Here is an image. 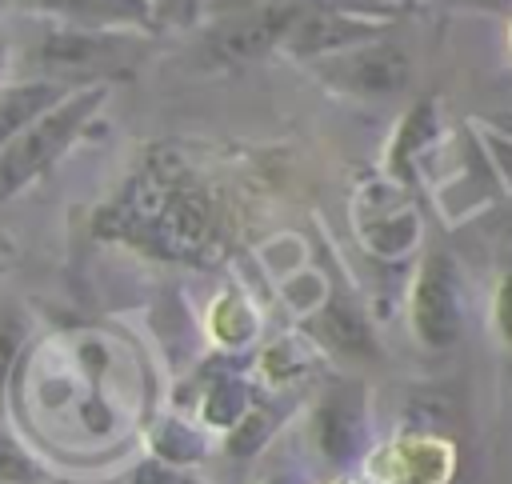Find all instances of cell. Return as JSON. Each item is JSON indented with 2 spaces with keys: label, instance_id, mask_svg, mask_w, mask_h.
I'll list each match as a JSON object with an SVG mask.
<instances>
[{
  "label": "cell",
  "instance_id": "1",
  "mask_svg": "<svg viewBox=\"0 0 512 484\" xmlns=\"http://www.w3.org/2000/svg\"><path fill=\"white\" fill-rule=\"evenodd\" d=\"M176 168L180 164L156 156V164H148V172H140L136 184L112 204V216H120V232L136 244L160 256L192 260L212 244V204Z\"/></svg>",
  "mask_w": 512,
  "mask_h": 484
},
{
  "label": "cell",
  "instance_id": "2",
  "mask_svg": "<svg viewBox=\"0 0 512 484\" xmlns=\"http://www.w3.org/2000/svg\"><path fill=\"white\" fill-rule=\"evenodd\" d=\"M112 96V80L72 84L44 116H36L20 136L0 148V204L16 200L40 176H48L84 136V128L104 112Z\"/></svg>",
  "mask_w": 512,
  "mask_h": 484
},
{
  "label": "cell",
  "instance_id": "3",
  "mask_svg": "<svg viewBox=\"0 0 512 484\" xmlns=\"http://www.w3.org/2000/svg\"><path fill=\"white\" fill-rule=\"evenodd\" d=\"M408 332L424 352H448L464 340V276L440 248L424 252L412 272Z\"/></svg>",
  "mask_w": 512,
  "mask_h": 484
},
{
  "label": "cell",
  "instance_id": "4",
  "mask_svg": "<svg viewBox=\"0 0 512 484\" xmlns=\"http://www.w3.org/2000/svg\"><path fill=\"white\" fill-rule=\"evenodd\" d=\"M308 68L328 92L348 96V100H392L412 84V56L404 44L388 36L320 56Z\"/></svg>",
  "mask_w": 512,
  "mask_h": 484
},
{
  "label": "cell",
  "instance_id": "5",
  "mask_svg": "<svg viewBox=\"0 0 512 484\" xmlns=\"http://www.w3.org/2000/svg\"><path fill=\"white\" fill-rule=\"evenodd\" d=\"M392 28V12H372V8H340V4H308L300 8V16L292 20L280 56L296 60V64H312L320 56L344 52L352 44L388 36Z\"/></svg>",
  "mask_w": 512,
  "mask_h": 484
},
{
  "label": "cell",
  "instance_id": "6",
  "mask_svg": "<svg viewBox=\"0 0 512 484\" xmlns=\"http://www.w3.org/2000/svg\"><path fill=\"white\" fill-rule=\"evenodd\" d=\"M308 436H312L316 456H320L328 468H336V472L352 468V464L368 452V440H372L364 384H356V380H336V384H328V388L320 392L316 408H312Z\"/></svg>",
  "mask_w": 512,
  "mask_h": 484
},
{
  "label": "cell",
  "instance_id": "7",
  "mask_svg": "<svg viewBox=\"0 0 512 484\" xmlns=\"http://www.w3.org/2000/svg\"><path fill=\"white\" fill-rule=\"evenodd\" d=\"M300 8H304V0H260V4H248L232 16H224L204 36L208 60L212 64H252L268 52H280Z\"/></svg>",
  "mask_w": 512,
  "mask_h": 484
},
{
  "label": "cell",
  "instance_id": "8",
  "mask_svg": "<svg viewBox=\"0 0 512 484\" xmlns=\"http://www.w3.org/2000/svg\"><path fill=\"white\" fill-rule=\"evenodd\" d=\"M140 36L144 32H96V28L44 24V36L32 52V60H36L32 76H52V80H68V84L104 80V76H92V72L112 64L116 56H124Z\"/></svg>",
  "mask_w": 512,
  "mask_h": 484
},
{
  "label": "cell",
  "instance_id": "9",
  "mask_svg": "<svg viewBox=\"0 0 512 484\" xmlns=\"http://www.w3.org/2000/svg\"><path fill=\"white\" fill-rule=\"evenodd\" d=\"M8 4L44 24L96 28V32H156L148 0H8Z\"/></svg>",
  "mask_w": 512,
  "mask_h": 484
},
{
  "label": "cell",
  "instance_id": "10",
  "mask_svg": "<svg viewBox=\"0 0 512 484\" xmlns=\"http://www.w3.org/2000/svg\"><path fill=\"white\" fill-rule=\"evenodd\" d=\"M440 140H444L440 100L424 96V100H416V104L400 116V124L392 128V140H388V152H384V172H388V180L412 184L416 172H420V164L440 148Z\"/></svg>",
  "mask_w": 512,
  "mask_h": 484
},
{
  "label": "cell",
  "instance_id": "11",
  "mask_svg": "<svg viewBox=\"0 0 512 484\" xmlns=\"http://www.w3.org/2000/svg\"><path fill=\"white\" fill-rule=\"evenodd\" d=\"M308 332L332 356H344V360H376L380 356L376 332H372L368 316L360 312V304L352 296H340V292L328 296L316 308V316L308 320Z\"/></svg>",
  "mask_w": 512,
  "mask_h": 484
},
{
  "label": "cell",
  "instance_id": "12",
  "mask_svg": "<svg viewBox=\"0 0 512 484\" xmlns=\"http://www.w3.org/2000/svg\"><path fill=\"white\" fill-rule=\"evenodd\" d=\"M72 84L68 80H52V76H12L0 88V148L20 136L36 116H44Z\"/></svg>",
  "mask_w": 512,
  "mask_h": 484
},
{
  "label": "cell",
  "instance_id": "13",
  "mask_svg": "<svg viewBox=\"0 0 512 484\" xmlns=\"http://www.w3.org/2000/svg\"><path fill=\"white\" fill-rule=\"evenodd\" d=\"M48 472L44 464L20 444V436H12L0 424V484H44Z\"/></svg>",
  "mask_w": 512,
  "mask_h": 484
},
{
  "label": "cell",
  "instance_id": "14",
  "mask_svg": "<svg viewBox=\"0 0 512 484\" xmlns=\"http://www.w3.org/2000/svg\"><path fill=\"white\" fill-rule=\"evenodd\" d=\"M156 456L160 460H172V464H192L204 456V436L192 432L188 424H176V420H164L156 428Z\"/></svg>",
  "mask_w": 512,
  "mask_h": 484
},
{
  "label": "cell",
  "instance_id": "15",
  "mask_svg": "<svg viewBox=\"0 0 512 484\" xmlns=\"http://www.w3.org/2000/svg\"><path fill=\"white\" fill-rule=\"evenodd\" d=\"M488 324L492 336L500 340V348L512 356V268H504L492 284V300H488Z\"/></svg>",
  "mask_w": 512,
  "mask_h": 484
},
{
  "label": "cell",
  "instance_id": "16",
  "mask_svg": "<svg viewBox=\"0 0 512 484\" xmlns=\"http://www.w3.org/2000/svg\"><path fill=\"white\" fill-rule=\"evenodd\" d=\"M124 484H204L188 464H172V460H160V456H148L140 460Z\"/></svg>",
  "mask_w": 512,
  "mask_h": 484
},
{
  "label": "cell",
  "instance_id": "17",
  "mask_svg": "<svg viewBox=\"0 0 512 484\" xmlns=\"http://www.w3.org/2000/svg\"><path fill=\"white\" fill-rule=\"evenodd\" d=\"M148 8L156 20V32L160 28H192L200 20L204 0H148Z\"/></svg>",
  "mask_w": 512,
  "mask_h": 484
},
{
  "label": "cell",
  "instance_id": "18",
  "mask_svg": "<svg viewBox=\"0 0 512 484\" xmlns=\"http://www.w3.org/2000/svg\"><path fill=\"white\" fill-rule=\"evenodd\" d=\"M16 344H20V324H0V380L8 372V360H12Z\"/></svg>",
  "mask_w": 512,
  "mask_h": 484
},
{
  "label": "cell",
  "instance_id": "19",
  "mask_svg": "<svg viewBox=\"0 0 512 484\" xmlns=\"http://www.w3.org/2000/svg\"><path fill=\"white\" fill-rule=\"evenodd\" d=\"M12 68H16V44H12L8 28L0 24V88L12 80Z\"/></svg>",
  "mask_w": 512,
  "mask_h": 484
},
{
  "label": "cell",
  "instance_id": "20",
  "mask_svg": "<svg viewBox=\"0 0 512 484\" xmlns=\"http://www.w3.org/2000/svg\"><path fill=\"white\" fill-rule=\"evenodd\" d=\"M444 4H456V8H476V12H512V0H444Z\"/></svg>",
  "mask_w": 512,
  "mask_h": 484
},
{
  "label": "cell",
  "instance_id": "21",
  "mask_svg": "<svg viewBox=\"0 0 512 484\" xmlns=\"http://www.w3.org/2000/svg\"><path fill=\"white\" fill-rule=\"evenodd\" d=\"M264 484H300V476H292V472H276V476H268Z\"/></svg>",
  "mask_w": 512,
  "mask_h": 484
},
{
  "label": "cell",
  "instance_id": "22",
  "mask_svg": "<svg viewBox=\"0 0 512 484\" xmlns=\"http://www.w3.org/2000/svg\"><path fill=\"white\" fill-rule=\"evenodd\" d=\"M44 484H88V480H44Z\"/></svg>",
  "mask_w": 512,
  "mask_h": 484
}]
</instances>
